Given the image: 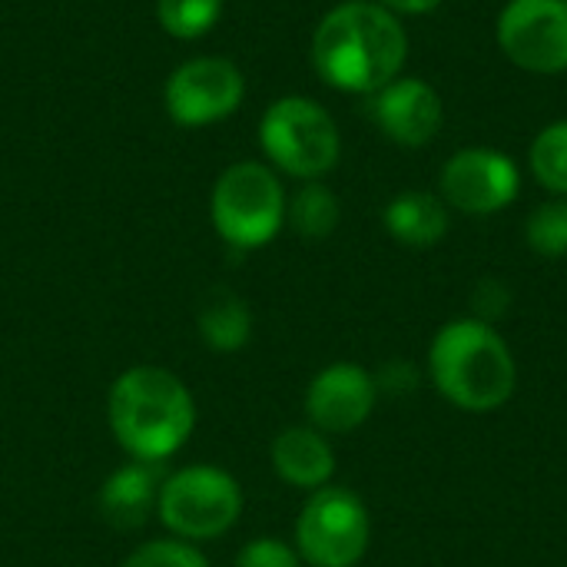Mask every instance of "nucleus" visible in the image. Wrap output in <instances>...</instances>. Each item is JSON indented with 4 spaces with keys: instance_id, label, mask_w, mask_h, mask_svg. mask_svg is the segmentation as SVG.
<instances>
[{
    "instance_id": "2eb2a0df",
    "label": "nucleus",
    "mask_w": 567,
    "mask_h": 567,
    "mask_svg": "<svg viewBox=\"0 0 567 567\" xmlns=\"http://www.w3.org/2000/svg\"><path fill=\"white\" fill-rule=\"evenodd\" d=\"M382 223L395 243L409 249H432L449 233V206L435 193L412 189V193H399L385 206Z\"/></svg>"
},
{
    "instance_id": "f03ea898",
    "label": "nucleus",
    "mask_w": 567,
    "mask_h": 567,
    "mask_svg": "<svg viewBox=\"0 0 567 567\" xmlns=\"http://www.w3.org/2000/svg\"><path fill=\"white\" fill-rule=\"evenodd\" d=\"M106 419L130 458L159 465L189 442L196 402L186 382L169 369L133 365L110 385Z\"/></svg>"
},
{
    "instance_id": "9b49d317",
    "label": "nucleus",
    "mask_w": 567,
    "mask_h": 567,
    "mask_svg": "<svg viewBox=\"0 0 567 567\" xmlns=\"http://www.w3.org/2000/svg\"><path fill=\"white\" fill-rule=\"evenodd\" d=\"M379 402L375 375L355 362L326 365L306 389V419L322 435H349L369 422Z\"/></svg>"
},
{
    "instance_id": "a211bd4d",
    "label": "nucleus",
    "mask_w": 567,
    "mask_h": 567,
    "mask_svg": "<svg viewBox=\"0 0 567 567\" xmlns=\"http://www.w3.org/2000/svg\"><path fill=\"white\" fill-rule=\"evenodd\" d=\"M532 176L555 196H567V120L548 123L528 150Z\"/></svg>"
},
{
    "instance_id": "4468645a",
    "label": "nucleus",
    "mask_w": 567,
    "mask_h": 567,
    "mask_svg": "<svg viewBox=\"0 0 567 567\" xmlns=\"http://www.w3.org/2000/svg\"><path fill=\"white\" fill-rule=\"evenodd\" d=\"M159 488H163V475L153 462H130L123 468H116L100 495H96V505H100V515L106 525L120 528V532H133L140 528L153 512H156V502H159Z\"/></svg>"
},
{
    "instance_id": "9d476101",
    "label": "nucleus",
    "mask_w": 567,
    "mask_h": 567,
    "mask_svg": "<svg viewBox=\"0 0 567 567\" xmlns=\"http://www.w3.org/2000/svg\"><path fill=\"white\" fill-rule=\"evenodd\" d=\"M442 199L465 216H492L515 203L522 173L515 159L492 146H468L442 166Z\"/></svg>"
},
{
    "instance_id": "20e7f679",
    "label": "nucleus",
    "mask_w": 567,
    "mask_h": 567,
    "mask_svg": "<svg viewBox=\"0 0 567 567\" xmlns=\"http://www.w3.org/2000/svg\"><path fill=\"white\" fill-rule=\"evenodd\" d=\"M259 146L276 169L302 183L336 169L342 140L332 113L309 96H282L259 120Z\"/></svg>"
},
{
    "instance_id": "aec40b11",
    "label": "nucleus",
    "mask_w": 567,
    "mask_h": 567,
    "mask_svg": "<svg viewBox=\"0 0 567 567\" xmlns=\"http://www.w3.org/2000/svg\"><path fill=\"white\" fill-rule=\"evenodd\" d=\"M223 0H156V17L166 33L179 40H196L216 27Z\"/></svg>"
},
{
    "instance_id": "5701e85b",
    "label": "nucleus",
    "mask_w": 567,
    "mask_h": 567,
    "mask_svg": "<svg viewBox=\"0 0 567 567\" xmlns=\"http://www.w3.org/2000/svg\"><path fill=\"white\" fill-rule=\"evenodd\" d=\"M508 306H512V292H508V286L502 282V279H482L478 286H475V292H472V309H475V316L472 319H478V322H488V326H495L505 312H508Z\"/></svg>"
},
{
    "instance_id": "0eeeda50",
    "label": "nucleus",
    "mask_w": 567,
    "mask_h": 567,
    "mask_svg": "<svg viewBox=\"0 0 567 567\" xmlns=\"http://www.w3.org/2000/svg\"><path fill=\"white\" fill-rule=\"evenodd\" d=\"M372 542L365 502L339 485L309 492L296 518V551L309 567H355Z\"/></svg>"
},
{
    "instance_id": "412c9836",
    "label": "nucleus",
    "mask_w": 567,
    "mask_h": 567,
    "mask_svg": "<svg viewBox=\"0 0 567 567\" xmlns=\"http://www.w3.org/2000/svg\"><path fill=\"white\" fill-rule=\"evenodd\" d=\"M123 567H209L206 555L183 538H156L140 545Z\"/></svg>"
},
{
    "instance_id": "f8f14e48",
    "label": "nucleus",
    "mask_w": 567,
    "mask_h": 567,
    "mask_svg": "<svg viewBox=\"0 0 567 567\" xmlns=\"http://www.w3.org/2000/svg\"><path fill=\"white\" fill-rule=\"evenodd\" d=\"M369 116L399 146H425L445 120L442 96L419 76H395L369 96Z\"/></svg>"
},
{
    "instance_id": "b1692460",
    "label": "nucleus",
    "mask_w": 567,
    "mask_h": 567,
    "mask_svg": "<svg viewBox=\"0 0 567 567\" xmlns=\"http://www.w3.org/2000/svg\"><path fill=\"white\" fill-rule=\"evenodd\" d=\"M375 385H379V395H405V392H415L419 385V372L412 362H389L379 375H375Z\"/></svg>"
},
{
    "instance_id": "7ed1b4c3",
    "label": "nucleus",
    "mask_w": 567,
    "mask_h": 567,
    "mask_svg": "<svg viewBox=\"0 0 567 567\" xmlns=\"http://www.w3.org/2000/svg\"><path fill=\"white\" fill-rule=\"evenodd\" d=\"M429 382L449 405L485 415L512 402L518 362L495 326L472 316L452 319L429 346Z\"/></svg>"
},
{
    "instance_id": "6ab92c4d",
    "label": "nucleus",
    "mask_w": 567,
    "mask_h": 567,
    "mask_svg": "<svg viewBox=\"0 0 567 567\" xmlns=\"http://www.w3.org/2000/svg\"><path fill=\"white\" fill-rule=\"evenodd\" d=\"M528 249L542 259H565L567 256V196L548 199L532 209L525 223Z\"/></svg>"
},
{
    "instance_id": "f257e3e1",
    "label": "nucleus",
    "mask_w": 567,
    "mask_h": 567,
    "mask_svg": "<svg viewBox=\"0 0 567 567\" xmlns=\"http://www.w3.org/2000/svg\"><path fill=\"white\" fill-rule=\"evenodd\" d=\"M405 56L409 33L402 20L375 0H346L332 7L312 33V66L342 93H379L402 76Z\"/></svg>"
},
{
    "instance_id": "423d86ee",
    "label": "nucleus",
    "mask_w": 567,
    "mask_h": 567,
    "mask_svg": "<svg viewBox=\"0 0 567 567\" xmlns=\"http://www.w3.org/2000/svg\"><path fill=\"white\" fill-rule=\"evenodd\" d=\"M156 515L173 538L213 542L223 538L243 515L239 482L216 465H186L163 478Z\"/></svg>"
},
{
    "instance_id": "4be33fe9",
    "label": "nucleus",
    "mask_w": 567,
    "mask_h": 567,
    "mask_svg": "<svg viewBox=\"0 0 567 567\" xmlns=\"http://www.w3.org/2000/svg\"><path fill=\"white\" fill-rule=\"evenodd\" d=\"M236 567H302L296 545L282 538H252L239 548Z\"/></svg>"
},
{
    "instance_id": "393cba45",
    "label": "nucleus",
    "mask_w": 567,
    "mask_h": 567,
    "mask_svg": "<svg viewBox=\"0 0 567 567\" xmlns=\"http://www.w3.org/2000/svg\"><path fill=\"white\" fill-rule=\"evenodd\" d=\"M375 3H382L385 10H392L395 17H402V13H412V17H419V13H429V10H435L442 0H375Z\"/></svg>"
},
{
    "instance_id": "6e6552de",
    "label": "nucleus",
    "mask_w": 567,
    "mask_h": 567,
    "mask_svg": "<svg viewBox=\"0 0 567 567\" xmlns=\"http://www.w3.org/2000/svg\"><path fill=\"white\" fill-rule=\"evenodd\" d=\"M246 80L226 56H193L179 63L163 90L166 113L179 126H206L239 110Z\"/></svg>"
},
{
    "instance_id": "f3484780",
    "label": "nucleus",
    "mask_w": 567,
    "mask_h": 567,
    "mask_svg": "<svg viewBox=\"0 0 567 567\" xmlns=\"http://www.w3.org/2000/svg\"><path fill=\"white\" fill-rule=\"evenodd\" d=\"M339 216H342V209H339L336 193L326 183H319V179L302 183L292 193V199L286 203V223L302 239H326V236H332L336 226H339Z\"/></svg>"
},
{
    "instance_id": "dca6fc26",
    "label": "nucleus",
    "mask_w": 567,
    "mask_h": 567,
    "mask_svg": "<svg viewBox=\"0 0 567 567\" xmlns=\"http://www.w3.org/2000/svg\"><path fill=\"white\" fill-rule=\"evenodd\" d=\"M199 339L213 352H239L252 336V312L233 289H213L199 306Z\"/></svg>"
},
{
    "instance_id": "1a4fd4ad",
    "label": "nucleus",
    "mask_w": 567,
    "mask_h": 567,
    "mask_svg": "<svg viewBox=\"0 0 567 567\" xmlns=\"http://www.w3.org/2000/svg\"><path fill=\"white\" fill-rule=\"evenodd\" d=\"M498 47L528 73H565L567 0H512L498 17Z\"/></svg>"
},
{
    "instance_id": "ddd939ff",
    "label": "nucleus",
    "mask_w": 567,
    "mask_h": 567,
    "mask_svg": "<svg viewBox=\"0 0 567 567\" xmlns=\"http://www.w3.org/2000/svg\"><path fill=\"white\" fill-rule=\"evenodd\" d=\"M269 458H272L276 475L286 485L302 488V492H319L336 475V452H332L329 439L312 425L282 429L272 439Z\"/></svg>"
},
{
    "instance_id": "39448f33",
    "label": "nucleus",
    "mask_w": 567,
    "mask_h": 567,
    "mask_svg": "<svg viewBox=\"0 0 567 567\" xmlns=\"http://www.w3.org/2000/svg\"><path fill=\"white\" fill-rule=\"evenodd\" d=\"M286 189L266 163H233L213 186L209 216L233 249H259L286 226Z\"/></svg>"
}]
</instances>
